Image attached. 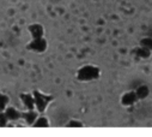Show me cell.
Instances as JSON below:
<instances>
[{
	"instance_id": "cell-1",
	"label": "cell",
	"mask_w": 152,
	"mask_h": 137,
	"mask_svg": "<svg viewBox=\"0 0 152 137\" xmlns=\"http://www.w3.org/2000/svg\"><path fill=\"white\" fill-rule=\"evenodd\" d=\"M99 68L94 65H84L77 71V78L82 82H89L99 77Z\"/></svg>"
},
{
	"instance_id": "cell-2",
	"label": "cell",
	"mask_w": 152,
	"mask_h": 137,
	"mask_svg": "<svg viewBox=\"0 0 152 137\" xmlns=\"http://www.w3.org/2000/svg\"><path fill=\"white\" fill-rule=\"evenodd\" d=\"M32 95H34V99H35V107L37 108V111L41 112V113H43L46 111L47 106L49 105V102L54 100V97L52 95L42 94L39 90H35Z\"/></svg>"
},
{
	"instance_id": "cell-3",
	"label": "cell",
	"mask_w": 152,
	"mask_h": 137,
	"mask_svg": "<svg viewBox=\"0 0 152 137\" xmlns=\"http://www.w3.org/2000/svg\"><path fill=\"white\" fill-rule=\"evenodd\" d=\"M28 49L34 51V52H39L42 53L47 49V41L46 39L41 38V39H32V41L26 46Z\"/></svg>"
},
{
	"instance_id": "cell-4",
	"label": "cell",
	"mask_w": 152,
	"mask_h": 137,
	"mask_svg": "<svg viewBox=\"0 0 152 137\" xmlns=\"http://www.w3.org/2000/svg\"><path fill=\"white\" fill-rule=\"evenodd\" d=\"M29 31L31 34L32 39H41V38H43V34H45L43 27L41 24H37V23L31 24L29 27Z\"/></svg>"
},
{
	"instance_id": "cell-5",
	"label": "cell",
	"mask_w": 152,
	"mask_h": 137,
	"mask_svg": "<svg viewBox=\"0 0 152 137\" xmlns=\"http://www.w3.org/2000/svg\"><path fill=\"white\" fill-rule=\"evenodd\" d=\"M20 100L23 101L24 106L28 110H34L35 108V99H34V95L23 93V94H20Z\"/></svg>"
},
{
	"instance_id": "cell-6",
	"label": "cell",
	"mask_w": 152,
	"mask_h": 137,
	"mask_svg": "<svg viewBox=\"0 0 152 137\" xmlns=\"http://www.w3.org/2000/svg\"><path fill=\"white\" fill-rule=\"evenodd\" d=\"M137 100H138V97H137L135 91H128V93H126V94L122 96L121 102H122L124 106H131V105L134 104Z\"/></svg>"
},
{
	"instance_id": "cell-7",
	"label": "cell",
	"mask_w": 152,
	"mask_h": 137,
	"mask_svg": "<svg viewBox=\"0 0 152 137\" xmlns=\"http://www.w3.org/2000/svg\"><path fill=\"white\" fill-rule=\"evenodd\" d=\"M20 118H23L26 124H34L37 119V113L34 112V110H28V112L20 113Z\"/></svg>"
},
{
	"instance_id": "cell-8",
	"label": "cell",
	"mask_w": 152,
	"mask_h": 137,
	"mask_svg": "<svg viewBox=\"0 0 152 137\" xmlns=\"http://www.w3.org/2000/svg\"><path fill=\"white\" fill-rule=\"evenodd\" d=\"M5 114L9 120H17L20 118V113L15 108V107H6L5 108Z\"/></svg>"
},
{
	"instance_id": "cell-9",
	"label": "cell",
	"mask_w": 152,
	"mask_h": 137,
	"mask_svg": "<svg viewBox=\"0 0 152 137\" xmlns=\"http://www.w3.org/2000/svg\"><path fill=\"white\" fill-rule=\"evenodd\" d=\"M135 94H137V97H138V99H145V97H147V95H148V88H147L146 85H140V87L137 89Z\"/></svg>"
},
{
	"instance_id": "cell-10",
	"label": "cell",
	"mask_w": 152,
	"mask_h": 137,
	"mask_svg": "<svg viewBox=\"0 0 152 137\" xmlns=\"http://www.w3.org/2000/svg\"><path fill=\"white\" fill-rule=\"evenodd\" d=\"M135 54H137V57H139V58H144V59H145V58H148V57H150L151 51L140 46L139 48H137V49H135Z\"/></svg>"
},
{
	"instance_id": "cell-11",
	"label": "cell",
	"mask_w": 152,
	"mask_h": 137,
	"mask_svg": "<svg viewBox=\"0 0 152 137\" xmlns=\"http://www.w3.org/2000/svg\"><path fill=\"white\" fill-rule=\"evenodd\" d=\"M32 125L35 127H48L49 126V123H48V119L46 117H41L39 119H36Z\"/></svg>"
},
{
	"instance_id": "cell-12",
	"label": "cell",
	"mask_w": 152,
	"mask_h": 137,
	"mask_svg": "<svg viewBox=\"0 0 152 137\" xmlns=\"http://www.w3.org/2000/svg\"><path fill=\"white\" fill-rule=\"evenodd\" d=\"M140 46L144 47V48H147V49H152V38H144L141 41H140Z\"/></svg>"
},
{
	"instance_id": "cell-13",
	"label": "cell",
	"mask_w": 152,
	"mask_h": 137,
	"mask_svg": "<svg viewBox=\"0 0 152 137\" xmlns=\"http://www.w3.org/2000/svg\"><path fill=\"white\" fill-rule=\"evenodd\" d=\"M9 105V97L6 95H1V99H0V112L4 111Z\"/></svg>"
},
{
	"instance_id": "cell-14",
	"label": "cell",
	"mask_w": 152,
	"mask_h": 137,
	"mask_svg": "<svg viewBox=\"0 0 152 137\" xmlns=\"http://www.w3.org/2000/svg\"><path fill=\"white\" fill-rule=\"evenodd\" d=\"M7 122H9V119H7L6 114H5V112L1 111V112H0V125H1V126H5Z\"/></svg>"
},
{
	"instance_id": "cell-15",
	"label": "cell",
	"mask_w": 152,
	"mask_h": 137,
	"mask_svg": "<svg viewBox=\"0 0 152 137\" xmlns=\"http://www.w3.org/2000/svg\"><path fill=\"white\" fill-rule=\"evenodd\" d=\"M68 126H69V127H75V126H77V127H82V126H83V124H82L80 122L71 120V122H69V124H68Z\"/></svg>"
},
{
	"instance_id": "cell-16",
	"label": "cell",
	"mask_w": 152,
	"mask_h": 137,
	"mask_svg": "<svg viewBox=\"0 0 152 137\" xmlns=\"http://www.w3.org/2000/svg\"><path fill=\"white\" fill-rule=\"evenodd\" d=\"M150 38H152V29H151V31H150Z\"/></svg>"
},
{
	"instance_id": "cell-17",
	"label": "cell",
	"mask_w": 152,
	"mask_h": 137,
	"mask_svg": "<svg viewBox=\"0 0 152 137\" xmlns=\"http://www.w3.org/2000/svg\"><path fill=\"white\" fill-rule=\"evenodd\" d=\"M1 95H3V94H1V93H0V99H1Z\"/></svg>"
}]
</instances>
